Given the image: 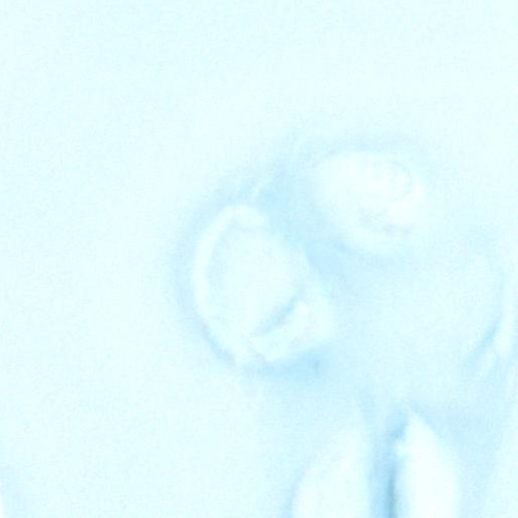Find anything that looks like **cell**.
<instances>
[{
	"label": "cell",
	"mask_w": 518,
	"mask_h": 518,
	"mask_svg": "<svg viewBox=\"0 0 518 518\" xmlns=\"http://www.w3.org/2000/svg\"><path fill=\"white\" fill-rule=\"evenodd\" d=\"M389 492H388V511L389 516L395 517L397 516V509H398V498H397V491H396V484H395V477L393 476L391 479V482L389 484Z\"/></svg>",
	"instance_id": "1"
}]
</instances>
